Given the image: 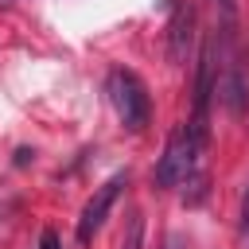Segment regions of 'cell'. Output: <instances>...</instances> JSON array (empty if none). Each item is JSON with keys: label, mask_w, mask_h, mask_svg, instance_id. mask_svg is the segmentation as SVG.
<instances>
[{"label": "cell", "mask_w": 249, "mask_h": 249, "mask_svg": "<svg viewBox=\"0 0 249 249\" xmlns=\"http://www.w3.org/2000/svg\"><path fill=\"white\" fill-rule=\"evenodd\" d=\"M105 89H109V101H113L121 124H124L128 132H144V124H148V117H152V101H148L144 82H140L132 70H113L109 82H105Z\"/></svg>", "instance_id": "obj_1"}, {"label": "cell", "mask_w": 249, "mask_h": 249, "mask_svg": "<svg viewBox=\"0 0 249 249\" xmlns=\"http://www.w3.org/2000/svg\"><path fill=\"white\" fill-rule=\"evenodd\" d=\"M198 152H202V148L195 144L191 128H187V124H179V128L167 136L163 156H160V163H156V171H152L156 187H160V191H171V187L187 183V175L198 167Z\"/></svg>", "instance_id": "obj_2"}, {"label": "cell", "mask_w": 249, "mask_h": 249, "mask_svg": "<svg viewBox=\"0 0 249 249\" xmlns=\"http://www.w3.org/2000/svg\"><path fill=\"white\" fill-rule=\"evenodd\" d=\"M121 187H128V171L109 175V179L93 191V198L86 202V210H82V218H78V241H82V245H89V241H93V233L105 226V214L113 210V202H117Z\"/></svg>", "instance_id": "obj_3"}, {"label": "cell", "mask_w": 249, "mask_h": 249, "mask_svg": "<svg viewBox=\"0 0 249 249\" xmlns=\"http://www.w3.org/2000/svg\"><path fill=\"white\" fill-rule=\"evenodd\" d=\"M218 97H222L226 113H233V117H241L249 109V86H245V74L237 66L233 47H226V62H222V74H218Z\"/></svg>", "instance_id": "obj_4"}, {"label": "cell", "mask_w": 249, "mask_h": 249, "mask_svg": "<svg viewBox=\"0 0 249 249\" xmlns=\"http://www.w3.org/2000/svg\"><path fill=\"white\" fill-rule=\"evenodd\" d=\"M191 39H195V8L191 4H175L171 23H167V58L171 62H187Z\"/></svg>", "instance_id": "obj_5"}, {"label": "cell", "mask_w": 249, "mask_h": 249, "mask_svg": "<svg viewBox=\"0 0 249 249\" xmlns=\"http://www.w3.org/2000/svg\"><path fill=\"white\" fill-rule=\"evenodd\" d=\"M140 237H144V218H140V210H128L124 214V233H121V249H140Z\"/></svg>", "instance_id": "obj_6"}, {"label": "cell", "mask_w": 249, "mask_h": 249, "mask_svg": "<svg viewBox=\"0 0 249 249\" xmlns=\"http://www.w3.org/2000/svg\"><path fill=\"white\" fill-rule=\"evenodd\" d=\"M39 249H62L58 233H54V230H43V233H39Z\"/></svg>", "instance_id": "obj_7"}, {"label": "cell", "mask_w": 249, "mask_h": 249, "mask_svg": "<svg viewBox=\"0 0 249 249\" xmlns=\"http://www.w3.org/2000/svg\"><path fill=\"white\" fill-rule=\"evenodd\" d=\"M31 160H35V152H31V148H16V167H27Z\"/></svg>", "instance_id": "obj_8"}, {"label": "cell", "mask_w": 249, "mask_h": 249, "mask_svg": "<svg viewBox=\"0 0 249 249\" xmlns=\"http://www.w3.org/2000/svg\"><path fill=\"white\" fill-rule=\"evenodd\" d=\"M241 222H245V230H249V191H245V202H241Z\"/></svg>", "instance_id": "obj_9"}]
</instances>
